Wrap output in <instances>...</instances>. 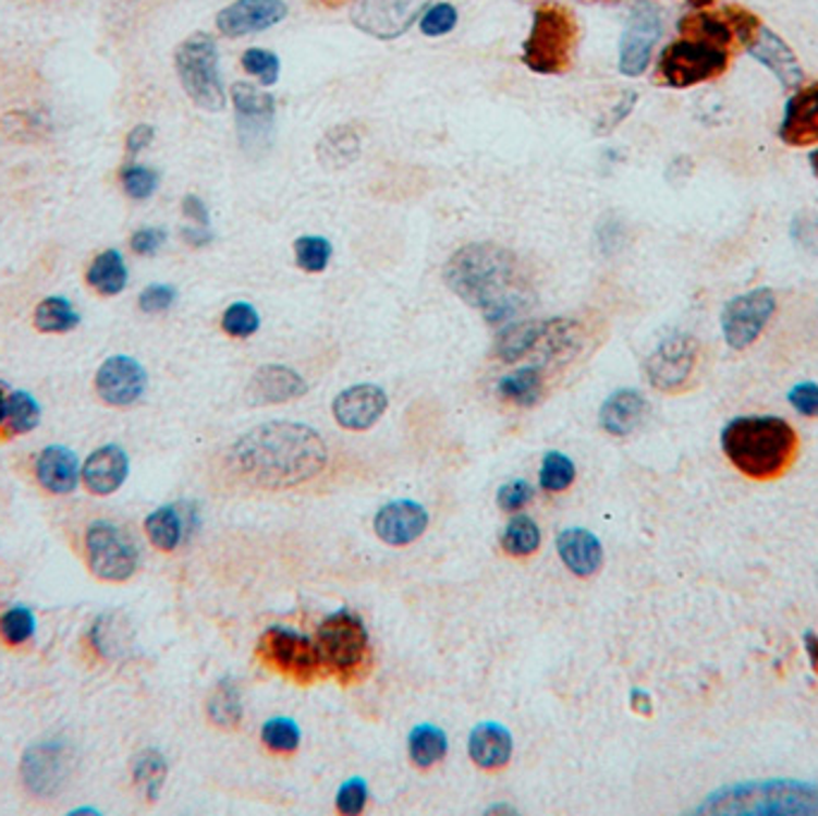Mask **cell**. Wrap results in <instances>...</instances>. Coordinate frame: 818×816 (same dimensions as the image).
<instances>
[{
	"label": "cell",
	"mask_w": 818,
	"mask_h": 816,
	"mask_svg": "<svg viewBox=\"0 0 818 816\" xmlns=\"http://www.w3.org/2000/svg\"><path fill=\"white\" fill-rule=\"evenodd\" d=\"M457 8L450 5V3H438L434 8H429L422 15V32L426 36H445L453 32L457 27Z\"/></svg>",
	"instance_id": "c3c4849f"
},
{
	"label": "cell",
	"mask_w": 818,
	"mask_h": 816,
	"mask_svg": "<svg viewBox=\"0 0 818 816\" xmlns=\"http://www.w3.org/2000/svg\"><path fill=\"white\" fill-rule=\"evenodd\" d=\"M261 659L276 668L278 673H283L297 682H312L319 675L323 659L319 654V647L309 640L285 628H271L266 630L259 640Z\"/></svg>",
	"instance_id": "30bf717a"
},
{
	"label": "cell",
	"mask_w": 818,
	"mask_h": 816,
	"mask_svg": "<svg viewBox=\"0 0 818 816\" xmlns=\"http://www.w3.org/2000/svg\"><path fill=\"white\" fill-rule=\"evenodd\" d=\"M697 814L716 816H809L818 814V785L804 781H752L718 788Z\"/></svg>",
	"instance_id": "277c9868"
},
{
	"label": "cell",
	"mask_w": 818,
	"mask_h": 816,
	"mask_svg": "<svg viewBox=\"0 0 818 816\" xmlns=\"http://www.w3.org/2000/svg\"><path fill=\"white\" fill-rule=\"evenodd\" d=\"M577 44L575 12L555 0H546L534 10L529 36L522 44V63L536 75H563L572 68Z\"/></svg>",
	"instance_id": "5b68a950"
},
{
	"label": "cell",
	"mask_w": 818,
	"mask_h": 816,
	"mask_svg": "<svg viewBox=\"0 0 818 816\" xmlns=\"http://www.w3.org/2000/svg\"><path fill=\"white\" fill-rule=\"evenodd\" d=\"M34 324L41 333H68L77 328L80 314L65 297H46L34 314Z\"/></svg>",
	"instance_id": "74e56055"
},
{
	"label": "cell",
	"mask_w": 818,
	"mask_h": 816,
	"mask_svg": "<svg viewBox=\"0 0 818 816\" xmlns=\"http://www.w3.org/2000/svg\"><path fill=\"white\" fill-rule=\"evenodd\" d=\"M316 647L323 663L343 678L364 671L369 659V635L362 620L350 611H338L323 620L316 632Z\"/></svg>",
	"instance_id": "ba28073f"
},
{
	"label": "cell",
	"mask_w": 818,
	"mask_h": 816,
	"mask_svg": "<svg viewBox=\"0 0 818 816\" xmlns=\"http://www.w3.org/2000/svg\"><path fill=\"white\" fill-rule=\"evenodd\" d=\"M333 257V245L321 235H302L295 242V259L302 271L323 273Z\"/></svg>",
	"instance_id": "60d3db41"
},
{
	"label": "cell",
	"mask_w": 818,
	"mask_h": 816,
	"mask_svg": "<svg viewBox=\"0 0 818 816\" xmlns=\"http://www.w3.org/2000/svg\"><path fill=\"white\" fill-rule=\"evenodd\" d=\"M307 393V381L302 376L285 367V364H264L254 372L247 386L249 405H280L297 400Z\"/></svg>",
	"instance_id": "44dd1931"
},
{
	"label": "cell",
	"mask_w": 818,
	"mask_h": 816,
	"mask_svg": "<svg viewBox=\"0 0 818 816\" xmlns=\"http://www.w3.org/2000/svg\"><path fill=\"white\" fill-rule=\"evenodd\" d=\"M809 161H811V168H814V173H816V178H818V149L811 154Z\"/></svg>",
	"instance_id": "03108f58"
},
{
	"label": "cell",
	"mask_w": 818,
	"mask_h": 816,
	"mask_svg": "<svg viewBox=\"0 0 818 816\" xmlns=\"http://www.w3.org/2000/svg\"><path fill=\"white\" fill-rule=\"evenodd\" d=\"M575 474H577L575 462H572L567 455L551 450V453H546V458H544L539 482H541L546 491L560 494V491L570 489L572 482H575Z\"/></svg>",
	"instance_id": "b9f144b4"
},
{
	"label": "cell",
	"mask_w": 818,
	"mask_h": 816,
	"mask_svg": "<svg viewBox=\"0 0 818 816\" xmlns=\"http://www.w3.org/2000/svg\"><path fill=\"white\" fill-rule=\"evenodd\" d=\"M182 214H185V218H190L194 226L209 228V223H211L209 206H206L204 199H199L197 194H187V197L182 199Z\"/></svg>",
	"instance_id": "9f6ffc18"
},
{
	"label": "cell",
	"mask_w": 818,
	"mask_h": 816,
	"mask_svg": "<svg viewBox=\"0 0 818 816\" xmlns=\"http://www.w3.org/2000/svg\"><path fill=\"white\" fill-rule=\"evenodd\" d=\"M242 68L259 80L264 87H271L280 77V60L266 48H249L242 56Z\"/></svg>",
	"instance_id": "7dc6e473"
},
{
	"label": "cell",
	"mask_w": 818,
	"mask_h": 816,
	"mask_svg": "<svg viewBox=\"0 0 818 816\" xmlns=\"http://www.w3.org/2000/svg\"><path fill=\"white\" fill-rule=\"evenodd\" d=\"M84 546H87V560L96 577L106 582H125L137 570V546L113 522H94L87 529Z\"/></svg>",
	"instance_id": "8fae6325"
},
{
	"label": "cell",
	"mask_w": 818,
	"mask_h": 816,
	"mask_svg": "<svg viewBox=\"0 0 818 816\" xmlns=\"http://www.w3.org/2000/svg\"><path fill=\"white\" fill-rule=\"evenodd\" d=\"M87 283L106 297L120 295L127 285V266L118 249H106L96 257L87 271Z\"/></svg>",
	"instance_id": "d6a6232c"
},
{
	"label": "cell",
	"mask_w": 818,
	"mask_h": 816,
	"mask_svg": "<svg viewBox=\"0 0 818 816\" xmlns=\"http://www.w3.org/2000/svg\"><path fill=\"white\" fill-rule=\"evenodd\" d=\"M788 403L795 407L804 417L818 419V386L811 381L797 383L792 391L788 393Z\"/></svg>",
	"instance_id": "db71d44e"
},
{
	"label": "cell",
	"mask_w": 818,
	"mask_h": 816,
	"mask_svg": "<svg viewBox=\"0 0 818 816\" xmlns=\"http://www.w3.org/2000/svg\"><path fill=\"white\" fill-rule=\"evenodd\" d=\"M175 68L182 89L190 99L209 113H221L225 108V87L218 72V48L213 36L192 34L175 51Z\"/></svg>",
	"instance_id": "52a82bcc"
},
{
	"label": "cell",
	"mask_w": 818,
	"mask_h": 816,
	"mask_svg": "<svg viewBox=\"0 0 818 816\" xmlns=\"http://www.w3.org/2000/svg\"><path fill=\"white\" fill-rule=\"evenodd\" d=\"M120 182H122V190H125L130 199L144 202V199H149L151 194L158 190V173H156V170H151L149 166L130 161L125 168L120 170Z\"/></svg>",
	"instance_id": "f6af8a7d"
},
{
	"label": "cell",
	"mask_w": 818,
	"mask_h": 816,
	"mask_svg": "<svg viewBox=\"0 0 818 816\" xmlns=\"http://www.w3.org/2000/svg\"><path fill=\"white\" fill-rule=\"evenodd\" d=\"M498 395L520 407H532L544 395V372L541 367H522L498 381Z\"/></svg>",
	"instance_id": "1f68e13d"
},
{
	"label": "cell",
	"mask_w": 818,
	"mask_h": 816,
	"mask_svg": "<svg viewBox=\"0 0 818 816\" xmlns=\"http://www.w3.org/2000/svg\"><path fill=\"white\" fill-rule=\"evenodd\" d=\"M443 278L488 324H508L534 307L536 290L524 261L496 242H472L448 259Z\"/></svg>",
	"instance_id": "7a4b0ae2"
},
{
	"label": "cell",
	"mask_w": 818,
	"mask_h": 816,
	"mask_svg": "<svg viewBox=\"0 0 818 816\" xmlns=\"http://www.w3.org/2000/svg\"><path fill=\"white\" fill-rule=\"evenodd\" d=\"M429 5L431 0H359L352 8L350 20L359 32L390 41L410 32Z\"/></svg>",
	"instance_id": "4fadbf2b"
},
{
	"label": "cell",
	"mask_w": 818,
	"mask_h": 816,
	"mask_svg": "<svg viewBox=\"0 0 818 816\" xmlns=\"http://www.w3.org/2000/svg\"><path fill=\"white\" fill-rule=\"evenodd\" d=\"M680 36H689V39H701L708 44L723 46L728 51H732L735 46V34H732L730 22L725 17V12H708V10H697L692 15H685L677 24Z\"/></svg>",
	"instance_id": "4dcf8cb0"
},
{
	"label": "cell",
	"mask_w": 818,
	"mask_h": 816,
	"mask_svg": "<svg viewBox=\"0 0 818 816\" xmlns=\"http://www.w3.org/2000/svg\"><path fill=\"white\" fill-rule=\"evenodd\" d=\"M36 479L51 494L75 491L80 482L77 455L65 446H48L36 460Z\"/></svg>",
	"instance_id": "4316f807"
},
{
	"label": "cell",
	"mask_w": 818,
	"mask_h": 816,
	"mask_svg": "<svg viewBox=\"0 0 818 816\" xmlns=\"http://www.w3.org/2000/svg\"><path fill=\"white\" fill-rule=\"evenodd\" d=\"M701 345L689 333H673L663 338L646 360V379L661 393H680L689 388L699 369Z\"/></svg>",
	"instance_id": "9c48e42d"
},
{
	"label": "cell",
	"mask_w": 818,
	"mask_h": 816,
	"mask_svg": "<svg viewBox=\"0 0 818 816\" xmlns=\"http://www.w3.org/2000/svg\"><path fill=\"white\" fill-rule=\"evenodd\" d=\"M663 34L661 10L651 3H637L630 12L627 27L620 39L618 68L625 77H639L651 63L654 46Z\"/></svg>",
	"instance_id": "5bb4252c"
},
{
	"label": "cell",
	"mask_w": 818,
	"mask_h": 816,
	"mask_svg": "<svg viewBox=\"0 0 818 816\" xmlns=\"http://www.w3.org/2000/svg\"><path fill=\"white\" fill-rule=\"evenodd\" d=\"M3 419H5V393H3V388H0V426H3Z\"/></svg>",
	"instance_id": "e7e4bbea"
},
{
	"label": "cell",
	"mask_w": 818,
	"mask_h": 816,
	"mask_svg": "<svg viewBox=\"0 0 818 816\" xmlns=\"http://www.w3.org/2000/svg\"><path fill=\"white\" fill-rule=\"evenodd\" d=\"M747 51L754 60H759L764 68H768L776 75V80L783 84L785 89H799L804 82V70L797 60L795 51L780 39V36L761 24V29L756 32L754 39L749 41Z\"/></svg>",
	"instance_id": "ffe728a7"
},
{
	"label": "cell",
	"mask_w": 818,
	"mask_h": 816,
	"mask_svg": "<svg viewBox=\"0 0 818 816\" xmlns=\"http://www.w3.org/2000/svg\"><path fill=\"white\" fill-rule=\"evenodd\" d=\"M209 718L218 728L233 730L242 721V699L240 687L230 678H223L218 682L211 699H209Z\"/></svg>",
	"instance_id": "d590c367"
},
{
	"label": "cell",
	"mask_w": 818,
	"mask_h": 816,
	"mask_svg": "<svg viewBox=\"0 0 818 816\" xmlns=\"http://www.w3.org/2000/svg\"><path fill=\"white\" fill-rule=\"evenodd\" d=\"M469 757L481 769H500L512 757V735L500 723H479L469 733Z\"/></svg>",
	"instance_id": "83f0119b"
},
{
	"label": "cell",
	"mask_w": 818,
	"mask_h": 816,
	"mask_svg": "<svg viewBox=\"0 0 818 816\" xmlns=\"http://www.w3.org/2000/svg\"><path fill=\"white\" fill-rule=\"evenodd\" d=\"M366 800H369V790H366V783L362 781V778H352V781L340 785L335 805H338L340 814L354 816V814H359L364 809Z\"/></svg>",
	"instance_id": "681fc988"
},
{
	"label": "cell",
	"mask_w": 818,
	"mask_h": 816,
	"mask_svg": "<svg viewBox=\"0 0 818 816\" xmlns=\"http://www.w3.org/2000/svg\"><path fill=\"white\" fill-rule=\"evenodd\" d=\"M36 620L29 608L12 606L0 616V637H3L10 647H20V644L29 642L34 637Z\"/></svg>",
	"instance_id": "7bdbcfd3"
},
{
	"label": "cell",
	"mask_w": 818,
	"mask_h": 816,
	"mask_svg": "<svg viewBox=\"0 0 818 816\" xmlns=\"http://www.w3.org/2000/svg\"><path fill=\"white\" fill-rule=\"evenodd\" d=\"M362 154L359 132L352 125H335L316 144V158L326 170H343Z\"/></svg>",
	"instance_id": "f546056e"
},
{
	"label": "cell",
	"mask_w": 818,
	"mask_h": 816,
	"mask_svg": "<svg viewBox=\"0 0 818 816\" xmlns=\"http://www.w3.org/2000/svg\"><path fill=\"white\" fill-rule=\"evenodd\" d=\"M182 238H185L187 245L192 247H206L213 242V233L209 228H202V226H194V228H185L182 230Z\"/></svg>",
	"instance_id": "680465c9"
},
{
	"label": "cell",
	"mask_w": 818,
	"mask_h": 816,
	"mask_svg": "<svg viewBox=\"0 0 818 816\" xmlns=\"http://www.w3.org/2000/svg\"><path fill=\"white\" fill-rule=\"evenodd\" d=\"M720 446L744 477L754 482H773L795 465L799 455V436L780 417H737L725 424Z\"/></svg>",
	"instance_id": "3957f363"
},
{
	"label": "cell",
	"mask_w": 818,
	"mask_h": 816,
	"mask_svg": "<svg viewBox=\"0 0 818 816\" xmlns=\"http://www.w3.org/2000/svg\"><path fill=\"white\" fill-rule=\"evenodd\" d=\"M426 527H429V513L414 501L388 503L374 517L378 539L390 546H407L417 541Z\"/></svg>",
	"instance_id": "603a6c76"
},
{
	"label": "cell",
	"mask_w": 818,
	"mask_h": 816,
	"mask_svg": "<svg viewBox=\"0 0 818 816\" xmlns=\"http://www.w3.org/2000/svg\"><path fill=\"white\" fill-rule=\"evenodd\" d=\"M130 460L120 446H103L89 455L82 467V482L96 496H108L118 491L127 479Z\"/></svg>",
	"instance_id": "cb8c5ba5"
},
{
	"label": "cell",
	"mask_w": 818,
	"mask_h": 816,
	"mask_svg": "<svg viewBox=\"0 0 818 816\" xmlns=\"http://www.w3.org/2000/svg\"><path fill=\"white\" fill-rule=\"evenodd\" d=\"M261 740L268 750L290 754L300 747V726L283 716L271 718L261 728Z\"/></svg>",
	"instance_id": "ee69618b"
},
{
	"label": "cell",
	"mask_w": 818,
	"mask_h": 816,
	"mask_svg": "<svg viewBox=\"0 0 818 816\" xmlns=\"http://www.w3.org/2000/svg\"><path fill=\"white\" fill-rule=\"evenodd\" d=\"M259 324H261L259 314H256V309L252 307L249 302L230 304V307L223 314V321H221L223 331L228 336H233V338H249V336H254L256 331H259Z\"/></svg>",
	"instance_id": "bcb514c9"
},
{
	"label": "cell",
	"mask_w": 818,
	"mask_h": 816,
	"mask_svg": "<svg viewBox=\"0 0 818 816\" xmlns=\"http://www.w3.org/2000/svg\"><path fill=\"white\" fill-rule=\"evenodd\" d=\"M388 395L381 386L357 383L333 400V417L347 431H366L383 417Z\"/></svg>",
	"instance_id": "ac0fdd59"
},
{
	"label": "cell",
	"mask_w": 818,
	"mask_h": 816,
	"mask_svg": "<svg viewBox=\"0 0 818 816\" xmlns=\"http://www.w3.org/2000/svg\"><path fill=\"white\" fill-rule=\"evenodd\" d=\"M544 324L546 321L539 319L508 324L496 338V357L505 364H517L524 357H532L544 336Z\"/></svg>",
	"instance_id": "f1b7e54d"
},
{
	"label": "cell",
	"mask_w": 818,
	"mask_h": 816,
	"mask_svg": "<svg viewBox=\"0 0 818 816\" xmlns=\"http://www.w3.org/2000/svg\"><path fill=\"white\" fill-rule=\"evenodd\" d=\"M319 3H321L323 8H343V5L350 3V0H319Z\"/></svg>",
	"instance_id": "6125c7cd"
},
{
	"label": "cell",
	"mask_w": 818,
	"mask_h": 816,
	"mask_svg": "<svg viewBox=\"0 0 818 816\" xmlns=\"http://www.w3.org/2000/svg\"><path fill=\"white\" fill-rule=\"evenodd\" d=\"M178 300V292L173 285H163V283H154L149 288L142 290L139 295V309L146 314H161L173 307Z\"/></svg>",
	"instance_id": "f907efd6"
},
{
	"label": "cell",
	"mask_w": 818,
	"mask_h": 816,
	"mask_svg": "<svg viewBox=\"0 0 818 816\" xmlns=\"http://www.w3.org/2000/svg\"><path fill=\"white\" fill-rule=\"evenodd\" d=\"M233 103H235V115H237V127H240V137L244 144H256V142H266L268 135H271V125H273V115H276V99L268 92L254 87L249 82H237L233 92Z\"/></svg>",
	"instance_id": "e0dca14e"
},
{
	"label": "cell",
	"mask_w": 818,
	"mask_h": 816,
	"mask_svg": "<svg viewBox=\"0 0 818 816\" xmlns=\"http://www.w3.org/2000/svg\"><path fill=\"white\" fill-rule=\"evenodd\" d=\"M804 649H807L809 654L811 668L818 673V635L816 632H807V635H804Z\"/></svg>",
	"instance_id": "94428289"
},
{
	"label": "cell",
	"mask_w": 818,
	"mask_h": 816,
	"mask_svg": "<svg viewBox=\"0 0 818 816\" xmlns=\"http://www.w3.org/2000/svg\"><path fill=\"white\" fill-rule=\"evenodd\" d=\"M328 462L323 436L300 422H268L237 438L228 465L244 484L280 491L319 477Z\"/></svg>",
	"instance_id": "6da1fadb"
},
{
	"label": "cell",
	"mask_w": 818,
	"mask_h": 816,
	"mask_svg": "<svg viewBox=\"0 0 818 816\" xmlns=\"http://www.w3.org/2000/svg\"><path fill=\"white\" fill-rule=\"evenodd\" d=\"M687 3H689L692 8L704 10V8H708V5H713V0H687Z\"/></svg>",
	"instance_id": "be15d7a7"
},
{
	"label": "cell",
	"mask_w": 818,
	"mask_h": 816,
	"mask_svg": "<svg viewBox=\"0 0 818 816\" xmlns=\"http://www.w3.org/2000/svg\"><path fill=\"white\" fill-rule=\"evenodd\" d=\"M532 498H534V489H532V486H529L527 482L515 479V482H510V484H505V486H500V489H498V496H496V501H498V508H500V510H508V513H515V510H520V508L527 506V503L532 501Z\"/></svg>",
	"instance_id": "816d5d0a"
},
{
	"label": "cell",
	"mask_w": 818,
	"mask_h": 816,
	"mask_svg": "<svg viewBox=\"0 0 818 816\" xmlns=\"http://www.w3.org/2000/svg\"><path fill=\"white\" fill-rule=\"evenodd\" d=\"M778 135L788 146L818 144V82L799 87L790 96Z\"/></svg>",
	"instance_id": "d6986e66"
},
{
	"label": "cell",
	"mask_w": 818,
	"mask_h": 816,
	"mask_svg": "<svg viewBox=\"0 0 818 816\" xmlns=\"http://www.w3.org/2000/svg\"><path fill=\"white\" fill-rule=\"evenodd\" d=\"M41 407L27 391H15L5 398V419H3V436H24L39 426Z\"/></svg>",
	"instance_id": "e575fe53"
},
{
	"label": "cell",
	"mask_w": 818,
	"mask_h": 816,
	"mask_svg": "<svg viewBox=\"0 0 818 816\" xmlns=\"http://www.w3.org/2000/svg\"><path fill=\"white\" fill-rule=\"evenodd\" d=\"M634 103H637V94H634V92L622 94V99L613 108H610V111L601 120H598L596 127H594V135H610V132H613L622 123V120H625L632 113Z\"/></svg>",
	"instance_id": "f5cc1de1"
},
{
	"label": "cell",
	"mask_w": 818,
	"mask_h": 816,
	"mask_svg": "<svg viewBox=\"0 0 818 816\" xmlns=\"http://www.w3.org/2000/svg\"><path fill=\"white\" fill-rule=\"evenodd\" d=\"M146 537L158 551H175L182 539V520L173 506H163L146 517Z\"/></svg>",
	"instance_id": "f35d334b"
},
{
	"label": "cell",
	"mask_w": 818,
	"mask_h": 816,
	"mask_svg": "<svg viewBox=\"0 0 818 816\" xmlns=\"http://www.w3.org/2000/svg\"><path fill=\"white\" fill-rule=\"evenodd\" d=\"M541 546V532L536 527V522L529 517H512L508 522V527L503 532V548L505 553L517 556V558H527L532 553L539 551Z\"/></svg>",
	"instance_id": "ab89813d"
},
{
	"label": "cell",
	"mask_w": 818,
	"mask_h": 816,
	"mask_svg": "<svg viewBox=\"0 0 818 816\" xmlns=\"http://www.w3.org/2000/svg\"><path fill=\"white\" fill-rule=\"evenodd\" d=\"M65 752L56 742H39L22 759V778L34 795H56L65 778Z\"/></svg>",
	"instance_id": "7402d4cb"
},
{
	"label": "cell",
	"mask_w": 818,
	"mask_h": 816,
	"mask_svg": "<svg viewBox=\"0 0 818 816\" xmlns=\"http://www.w3.org/2000/svg\"><path fill=\"white\" fill-rule=\"evenodd\" d=\"M646 398L639 391H632V388H620L613 395H610L601 412H598V422H601V429L610 436H630L646 417Z\"/></svg>",
	"instance_id": "484cf974"
},
{
	"label": "cell",
	"mask_w": 818,
	"mask_h": 816,
	"mask_svg": "<svg viewBox=\"0 0 818 816\" xmlns=\"http://www.w3.org/2000/svg\"><path fill=\"white\" fill-rule=\"evenodd\" d=\"M163 245H166V230L161 228H142L130 240L132 252L142 254V257H151V254H156Z\"/></svg>",
	"instance_id": "11a10c76"
},
{
	"label": "cell",
	"mask_w": 818,
	"mask_h": 816,
	"mask_svg": "<svg viewBox=\"0 0 818 816\" xmlns=\"http://www.w3.org/2000/svg\"><path fill=\"white\" fill-rule=\"evenodd\" d=\"M730 68V51L723 46L680 36L658 56L656 80L670 89H689L718 80Z\"/></svg>",
	"instance_id": "8992f818"
},
{
	"label": "cell",
	"mask_w": 818,
	"mask_h": 816,
	"mask_svg": "<svg viewBox=\"0 0 818 816\" xmlns=\"http://www.w3.org/2000/svg\"><path fill=\"white\" fill-rule=\"evenodd\" d=\"M285 17L288 5L283 0H235L218 12L216 27L223 36L240 39V36L271 29Z\"/></svg>",
	"instance_id": "9a60e30c"
},
{
	"label": "cell",
	"mask_w": 818,
	"mask_h": 816,
	"mask_svg": "<svg viewBox=\"0 0 818 816\" xmlns=\"http://www.w3.org/2000/svg\"><path fill=\"white\" fill-rule=\"evenodd\" d=\"M96 391L103 403L113 407L134 405L146 391V372L137 360L115 355L106 360L96 374Z\"/></svg>",
	"instance_id": "2e32d148"
},
{
	"label": "cell",
	"mask_w": 818,
	"mask_h": 816,
	"mask_svg": "<svg viewBox=\"0 0 818 816\" xmlns=\"http://www.w3.org/2000/svg\"><path fill=\"white\" fill-rule=\"evenodd\" d=\"M154 142V127L151 125H137L130 130L127 135V154L134 158L137 154H142L146 146H149Z\"/></svg>",
	"instance_id": "6f0895ef"
},
{
	"label": "cell",
	"mask_w": 818,
	"mask_h": 816,
	"mask_svg": "<svg viewBox=\"0 0 818 816\" xmlns=\"http://www.w3.org/2000/svg\"><path fill=\"white\" fill-rule=\"evenodd\" d=\"M555 546L567 570L577 577H591L603 565V546L589 529L570 527L560 532Z\"/></svg>",
	"instance_id": "d4e9b609"
},
{
	"label": "cell",
	"mask_w": 818,
	"mask_h": 816,
	"mask_svg": "<svg viewBox=\"0 0 818 816\" xmlns=\"http://www.w3.org/2000/svg\"><path fill=\"white\" fill-rule=\"evenodd\" d=\"M407 747H410V759L417 764L419 769H431V766L445 759L448 735L438 726L424 723L412 730Z\"/></svg>",
	"instance_id": "836d02e7"
},
{
	"label": "cell",
	"mask_w": 818,
	"mask_h": 816,
	"mask_svg": "<svg viewBox=\"0 0 818 816\" xmlns=\"http://www.w3.org/2000/svg\"><path fill=\"white\" fill-rule=\"evenodd\" d=\"M776 292L771 288H756L730 300L723 309V319H720V328H723L725 343L732 350H747L752 348L768 321L776 314Z\"/></svg>",
	"instance_id": "7c38bea8"
},
{
	"label": "cell",
	"mask_w": 818,
	"mask_h": 816,
	"mask_svg": "<svg viewBox=\"0 0 818 816\" xmlns=\"http://www.w3.org/2000/svg\"><path fill=\"white\" fill-rule=\"evenodd\" d=\"M132 776H134V783H137L142 793L146 795V800H156L158 795H161V788L168 776L166 757L158 750H144L142 754L134 757Z\"/></svg>",
	"instance_id": "8d00e7d4"
},
{
	"label": "cell",
	"mask_w": 818,
	"mask_h": 816,
	"mask_svg": "<svg viewBox=\"0 0 818 816\" xmlns=\"http://www.w3.org/2000/svg\"><path fill=\"white\" fill-rule=\"evenodd\" d=\"M630 704H632V709L637 711V714H642V716H651V711H654V704H651L649 692H644V690H632Z\"/></svg>",
	"instance_id": "91938a15"
}]
</instances>
